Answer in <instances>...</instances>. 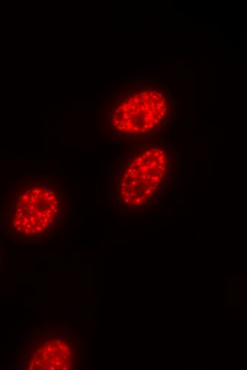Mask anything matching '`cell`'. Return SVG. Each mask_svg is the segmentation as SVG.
Listing matches in <instances>:
<instances>
[{
    "instance_id": "cell-4",
    "label": "cell",
    "mask_w": 247,
    "mask_h": 370,
    "mask_svg": "<svg viewBox=\"0 0 247 370\" xmlns=\"http://www.w3.org/2000/svg\"><path fill=\"white\" fill-rule=\"evenodd\" d=\"M74 347L63 337L45 339L35 347L28 356V370H68L73 366Z\"/></svg>"
},
{
    "instance_id": "cell-1",
    "label": "cell",
    "mask_w": 247,
    "mask_h": 370,
    "mask_svg": "<svg viewBox=\"0 0 247 370\" xmlns=\"http://www.w3.org/2000/svg\"><path fill=\"white\" fill-rule=\"evenodd\" d=\"M68 194L50 176L26 175L15 183L1 202V227L13 240L45 237L66 213Z\"/></svg>"
},
{
    "instance_id": "cell-3",
    "label": "cell",
    "mask_w": 247,
    "mask_h": 370,
    "mask_svg": "<svg viewBox=\"0 0 247 370\" xmlns=\"http://www.w3.org/2000/svg\"><path fill=\"white\" fill-rule=\"evenodd\" d=\"M166 95L158 90H143L116 105L111 116L113 127L126 134H145L156 129L168 117Z\"/></svg>"
},
{
    "instance_id": "cell-2",
    "label": "cell",
    "mask_w": 247,
    "mask_h": 370,
    "mask_svg": "<svg viewBox=\"0 0 247 370\" xmlns=\"http://www.w3.org/2000/svg\"><path fill=\"white\" fill-rule=\"evenodd\" d=\"M168 171V155L163 149L148 147L139 151L120 177V201L128 206L145 204L163 184Z\"/></svg>"
}]
</instances>
